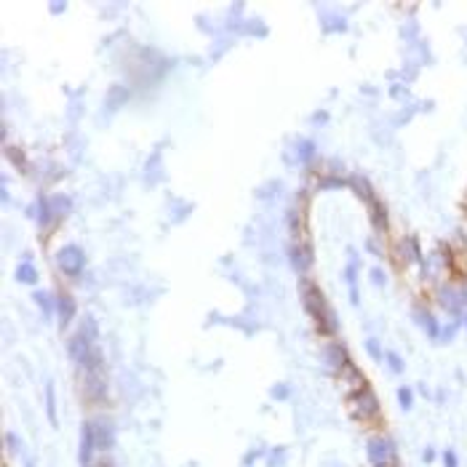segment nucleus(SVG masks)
I'll return each instance as SVG.
<instances>
[{"label":"nucleus","mask_w":467,"mask_h":467,"mask_svg":"<svg viewBox=\"0 0 467 467\" xmlns=\"http://www.w3.org/2000/svg\"><path fill=\"white\" fill-rule=\"evenodd\" d=\"M94 451H97L94 428H91V422H83V428H80V449H78V457H80V467L94 465Z\"/></svg>","instance_id":"obj_6"},{"label":"nucleus","mask_w":467,"mask_h":467,"mask_svg":"<svg viewBox=\"0 0 467 467\" xmlns=\"http://www.w3.org/2000/svg\"><path fill=\"white\" fill-rule=\"evenodd\" d=\"M57 265H59V270L65 273V275H80V270H83V265H86V256L80 252V246H62L59 254H57Z\"/></svg>","instance_id":"obj_5"},{"label":"nucleus","mask_w":467,"mask_h":467,"mask_svg":"<svg viewBox=\"0 0 467 467\" xmlns=\"http://www.w3.org/2000/svg\"><path fill=\"white\" fill-rule=\"evenodd\" d=\"M54 305H57V313H59V324H70L72 318H75V302H72L70 294H57L54 296Z\"/></svg>","instance_id":"obj_9"},{"label":"nucleus","mask_w":467,"mask_h":467,"mask_svg":"<svg viewBox=\"0 0 467 467\" xmlns=\"http://www.w3.org/2000/svg\"><path fill=\"white\" fill-rule=\"evenodd\" d=\"M46 414H48V422L57 428L59 420H57V398H54V385H46Z\"/></svg>","instance_id":"obj_11"},{"label":"nucleus","mask_w":467,"mask_h":467,"mask_svg":"<svg viewBox=\"0 0 467 467\" xmlns=\"http://www.w3.org/2000/svg\"><path fill=\"white\" fill-rule=\"evenodd\" d=\"M5 443H8V449H11V451H19V438H14L11 432L5 435Z\"/></svg>","instance_id":"obj_18"},{"label":"nucleus","mask_w":467,"mask_h":467,"mask_svg":"<svg viewBox=\"0 0 467 467\" xmlns=\"http://www.w3.org/2000/svg\"><path fill=\"white\" fill-rule=\"evenodd\" d=\"M432 460H435V451L428 449V451H425V462H432Z\"/></svg>","instance_id":"obj_20"},{"label":"nucleus","mask_w":467,"mask_h":467,"mask_svg":"<svg viewBox=\"0 0 467 467\" xmlns=\"http://www.w3.org/2000/svg\"><path fill=\"white\" fill-rule=\"evenodd\" d=\"M299 291H302V302H305L307 313H310V316H313V318L321 324V328H324V331H334V328H337V324H334V321H328V318H331V310H328V305H326L321 288L316 286L313 281H302Z\"/></svg>","instance_id":"obj_2"},{"label":"nucleus","mask_w":467,"mask_h":467,"mask_svg":"<svg viewBox=\"0 0 467 467\" xmlns=\"http://www.w3.org/2000/svg\"><path fill=\"white\" fill-rule=\"evenodd\" d=\"M462 326H465V328H467V313H465V316H462Z\"/></svg>","instance_id":"obj_21"},{"label":"nucleus","mask_w":467,"mask_h":467,"mask_svg":"<svg viewBox=\"0 0 467 467\" xmlns=\"http://www.w3.org/2000/svg\"><path fill=\"white\" fill-rule=\"evenodd\" d=\"M46 296H48V294H43V291H37V294H36V302H40V305H43V310H46V316H48V313H51V305H48V299H46Z\"/></svg>","instance_id":"obj_16"},{"label":"nucleus","mask_w":467,"mask_h":467,"mask_svg":"<svg viewBox=\"0 0 467 467\" xmlns=\"http://www.w3.org/2000/svg\"><path fill=\"white\" fill-rule=\"evenodd\" d=\"M273 396H275V398H286L288 390H286V388H275V390H273Z\"/></svg>","instance_id":"obj_19"},{"label":"nucleus","mask_w":467,"mask_h":467,"mask_svg":"<svg viewBox=\"0 0 467 467\" xmlns=\"http://www.w3.org/2000/svg\"><path fill=\"white\" fill-rule=\"evenodd\" d=\"M398 403H400V409L403 411H411V406H414V390L411 388H398Z\"/></svg>","instance_id":"obj_13"},{"label":"nucleus","mask_w":467,"mask_h":467,"mask_svg":"<svg viewBox=\"0 0 467 467\" xmlns=\"http://www.w3.org/2000/svg\"><path fill=\"white\" fill-rule=\"evenodd\" d=\"M91 428H94L97 451H109L115 446V425L109 420H97V422H91Z\"/></svg>","instance_id":"obj_7"},{"label":"nucleus","mask_w":467,"mask_h":467,"mask_svg":"<svg viewBox=\"0 0 467 467\" xmlns=\"http://www.w3.org/2000/svg\"><path fill=\"white\" fill-rule=\"evenodd\" d=\"M414 321L428 331V337H431V339H438V342H441V328H443V326L432 318L431 310H417V313H414Z\"/></svg>","instance_id":"obj_10"},{"label":"nucleus","mask_w":467,"mask_h":467,"mask_svg":"<svg viewBox=\"0 0 467 467\" xmlns=\"http://www.w3.org/2000/svg\"><path fill=\"white\" fill-rule=\"evenodd\" d=\"M348 409H350L353 420H358V422H374V420L382 414L379 398L374 396V390H371L368 385L356 390V393H350V398H348Z\"/></svg>","instance_id":"obj_3"},{"label":"nucleus","mask_w":467,"mask_h":467,"mask_svg":"<svg viewBox=\"0 0 467 467\" xmlns=\"http://www.w3.org/2000/svg\"><path fill=\"white\" fill-rule=\"evenodd\" d=\"M438 305L443 307V313H449L454 321H462L467 313V286L462 281H446L438 288Z\"/></svg>","instance_id":"obj_1"},{"label":"nucleus","mask_w":467,"mask_h":467,"mask_svg":"<svg viewBox=\"0 0 467 467\" xmlns=\"http://www.w3.org/2000/svg\"><path fill=\"white\" fill-rule=\"evenodd\" d=\"M366 348H368V353H371L374 358H377V360L382 358V350L377 348V342H374V339H368V342H366Z\"/></svg>","instance_id":"obj_17"},{"label":"nucleus","mask_w":467,"mask_h":467,"mask_svg":"<svg viewBox=\"0 0 467 467\" xmlns=\"http://www.w3.org/2000/svg\"><path fill=\"white\" fill-rule=\"evenodd\" d=\"M16 281H22V284H36L37 281L36 267H33L30 262L19 265V267H16Z\"/></svg>","instance_id":"obj_12"},{"label":"nucleus","mask_w":467,"mask_h":467,"mask_svg":"<svg viewBox=\"0 0 467 467\" xmlns=\"http://www.w3.org/2000/svg\"><path fill=\"white\" fill-rule=\"evenodd\" d=\"M366 457H368V465L371 467H390L396 465V443L390 435L385 432H374L368 441H366Z\"/></svg>","instance_id":"obj_4"},{"label":"nucleus","mask_w":467,"mask_h":467,"mask_svg":"<svg viewBox=\"0 0 467 467\" xmlns=\"http://www.w3.org/2000/svg\"><path fill=\"white\" fill-rule=\"evenodd\" d=\"M288 259H291L294 270H299V273L310 270V265H313V254H310V246H307V244H294V246L288 249Z\"/></svg>","instance_id":"obj_8"},{"label":"nucleus","mask_w":467,"mask_h":467,"mask_svg":"<svg viewBox=\"0 0 467 467\" xmlns=\"http://www.w3.org/2000/svg\"><path fill=\"white\" fill-rule=\"evenodd\" d=\"M388 360H390V368H393L396 374H400V371L406 368V366H403V358H400L398 353H388Z\"/></svg>","instance_id":"obj_15"},{"label":"nucleus","mask_w":467,"mask_h":467,"mask_svg":"<svg viewBox=\"0 0 467 467\" xmlns=\"http://www.w3.org/2000/svg\"><path fill=\"white\" fill-rule=\"evenodd\" d=\"M443 467H460V457H457L454 449H446L443 451Z\"/></svg>","instance_id":"obj_14"}]
</instances>
